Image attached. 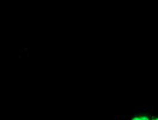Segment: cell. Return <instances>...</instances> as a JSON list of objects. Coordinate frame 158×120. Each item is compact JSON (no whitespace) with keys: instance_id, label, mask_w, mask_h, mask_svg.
<instances>
[{"instance_id":"cell-1","label":"cell","mask_w":158,"mask_h":120,"mask_svg":"<svg viewBox=\"0 0 158 120\" xmlns=\"http://www.w3.org/2000/svg\"><path fill=\"white\" fill-rule=\"evenodd\" d=\"M151 114L152 112H146V113H139V114H132L127 115L125 120H151Z\"/></svg>"},{"instance_id":"cell-2","label":"cell","mask_w":158,"mask_h":120,"mask_svg":"<svg viewBox=\"0 0 158 120\" xmlns=\"http://www.w3.org/2000/svg\"><path fill=\"white\" fill-rule=\"evenodd\" d=\"M151 120H158V114H155V113L152 112V114H151Z\"/></svg>"}]
</instances>
